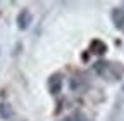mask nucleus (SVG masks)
Returning <instances> with one entry per match:
<instances>
[{
  "mask_svg": "<svg viewBox=\"0 0 124 121\" xmlns=\"http://www.w3.org/2000/svg\"><path fill=\"white\" fill-rule=\"evenodd\" d=\"M114 21H116L117 28L124 29V12H122V10H116V12H114Z\"/></svg>",
  "mask_w": 124,
  "mask_h": 121,
  "instance_id": "nucleus-1",
  "label": "nucleus"
},
{
  "mask_svg": "<svg viewBox=\"0 0 124 121\" xmlns=\"http://www.w3.org/2000/svg\"><path fill=\"white\" fill-rule=\"evenodd\" d=\"M29 19H31V16L28 12H21L19 14V28H26L29 24Z\"/></svg>",
  "mask_w": 124,
  "mask_h": 121,
  "instance_id": "nucleus-2",
  "label": "nucleus"
},
{
  "mask_svg": "<svg viewBox=\"0 0 124 121\" xmlns=\"http://www.w3.org/2000/svg\"><path fill=\"white\" fill-rule=\"evenodd\" d=\"M50 90H52V94H57L59 90H60V80H59L57 76L52 78V81H50Z\"/></svg>",
  "mask_w": 124,
  "mask_h": 121,
  "instance_id": "nucleus-3",
  "label": "nucleus"
},
{
  "mask_svg": "<svg viewBox=\"0 0 124 121\" xmlns=\"http://www.w3.org/2000/svg\"><path fill=\"white\" fill-rule=\"evenodd\" d=\"M93 47H95V49H98V54H102V52L105 50V47H103V45H102L100 42H95V43H93Z\"/></svg>",
  "mask_w": 124,
  "mask_h": 121,
  "instance_id": "nucleus-4",
  "label": "nucleus"
}]
</instances>
